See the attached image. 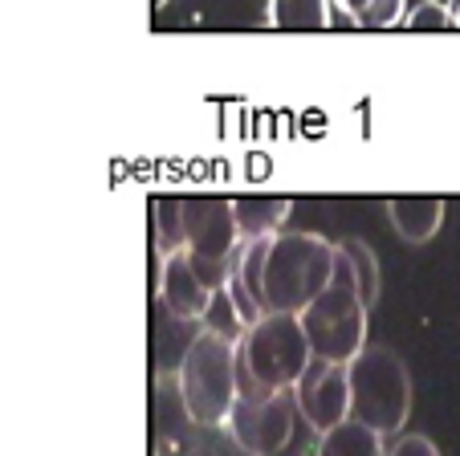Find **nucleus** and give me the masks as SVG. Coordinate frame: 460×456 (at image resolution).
<instances>
[{
  "label": "nucleus",
  "instance_id": "5",
  "mask_svg": "<svg viewBox=\"0 0 460 456\" xmlns=\"http://www.w3.org/2000/svg\"><path fill=\"white\" fill-rule=\"evenodd\" d=\"M180 399L191 424H225L236 399V343L220 330L191 338L180 362Z\"/></svg>",
  "mask_w": 460,
  "mask_h": 456
},
{
  "label": "nucleus",
  "instance_id": "16",
  "mask_svg": "<svg viewBox=\"0 0 460 456\" xmlns=\"http://www.w3.org/2000/svg\"><path fill=\"white\" fill-rule=\"evenodd\" d=\"M408 17V0H367L363 17L355 21L358 29H391V25H403Z\"/></svg>",
  "mask_w": 460,
  "mask_h": 456
},
{
  "label": "nucleus",
  "instance_id": "3",
  "mask_svg": "<svg viewBox=\"0 0 460 456\" xmlns=\"http://www.w3.org/2000/svg\"><path fill=\"white\" fill-rule=\"evenodd\" d=\"M367 314H371V306L363 301L347 261L334 249V277L326 282V290L297 314V318H302L305 346H310V359L342 362V367H347L367 346Z\"/></svg>",
  "mask_w": 460,
  "mask_h": 456
},
{
  "label": "nucleus",
  "instance_id": "11",
  "mask_svg": "<svg viewBox=\"0 0 460 456\" xmlns=\"http://www.w3.org/2000/svg\"><path fill=\"white\" fill-rule=\"evenodd\" d=\"M294 212V200L289 196H241L233 200V216H236V237L244 241H261V237H273L286 224V216Z\"/></svg>",
  "mask_w": 460,
  "mask_h": 456
},
{
  "label": "nucleus",
  "instance_id": "6",
  "mask_svg": "<svg viewBox=\"0 0 460 456\" xmlns=\"http://www.w3.org/2000/svg\"><path fill=\"white\" fill-rule=\"evenodd\" d=\"M183 253L212 293L225 290L241 253L233 200H183Z\"/></svg>",
  "mask_w": 460,
  "mask_h": 456
},
{
  "label": "nucleus",
  "instance_id": "21",
  "mask_svg": "<svg viewBox=\"0 0 460 456\" xmlns=\"http://www.w3.org/2000/svg\"><path fill=\"white\" fill-rule=\"evenodd\" d=\"M151 4H155V9H164V4H167V0H151Z\"/></svg>",
  "mask_w": 460,
  "mask_h": 456
},
{
  "label": "nucleus",
  "instance_id": "18",
  "mask_svg": "<svg viewBox=\"0 0 460 456\" xmlns=\"http://www.w3.org/2000/svg\"><path fill=\"white\" fill-rule=\"evenodd\" d=\"M387 456H440V448H436L428 436H400Z\"/></svg>",
  "mask_w": 460,
  "mask_h": 456
},
{
  "label": "nucleus",
  "instance_id": "8",
  "mask_svg": "<svg viewBox=\"0 0 460 456\" xmlns=\"http://www.w3.org/2000/svg\"><path fill=\"white\" fill-rule=\"evenodd\" d=\"M294 407L302 412V420L314 432H331L342 420H350V383L342 362H318L310 359V367L302 371V379L294 383Z\"/></svg>",
  "mask_w": 460,
  "mask_h": 456
},
{
  "label": "nucleus",
  "instance_id": "20",
  "mask_svg": "<svg viewBox=\"0 0 460 456\" xmlns=\"http://www.w3.org/2000/svg\"><path fill=\"white\" fill-rule=\"evenodd\" d=\"M444 9H448V17H452V29H460V0H448Z\"/></svg>",
  "mask_w": 460,
  "mask_h": 456
},
{
  "label": "nucleus",
  "instance_id": "19",
  "mask_svg": "<svg viewBox=\"0 0 460 456\" xmlns=\"http://www.w3.org/2000/svg\"><path fill=\"white\" fill-rule=\"evenodd\" d=\"M334 4H339L350 21H358V17H363V9H367V0H334Z\"/></svg>",
  "mask_w": 460,
  "mask_h": 456
},
{
  "label": "nucleus",
  "instance_id": "12",
  "mask_svg": "<svg viewBox=\"0 0 460 456\" xmlns=\"http://www.w3.org/2000/svg\"><path fill=\"white\" fill-rule=\"evenodd\" d=\"M314 456H387V448H383L379 432H371L367 424L342 420L339 428L322 432L318 452H314Z\"/></svg>",
  "mask_w": 460,
  "mask_h": 456
},
{
  "label": "nucleus",
  "instance_id": "14",
  "mask_svg": "<svg viewBox=\"0 0 460 456\" xmlns=\"http://www.w3.org/2000/svg\"><path fill=\"white\" fill-rule=\"evenodd\" d=\"M334 249H339V257L347 261V269H350V277H355L363 301L367 306H375V298H379V261H375L371 245H363L358 237H350V241L334 245Z\"/></svg>",
  "mask_w": 460,
  "mask_h": 456
},
{
  "label": "nucleus",
  "instance_id": "4",
  "mask_svg": "<svg viewBox=\"0 0 460 456\" xmlns=\"http://www.w3.org/2000/svg\"><path fill=\"white\" fill-rule=\"evenodd\" d=\"M350 383V420L367 424L383 440L400 436L411 416V375L403 359L387 346H363L347 362Z\"/></svg>",
  "mask_w": 460,
  "mask_h": 456
},
{
  "label": "nucleus",
  "instance_id": "13",
  "mask_svg": "<svg viewBox=\"0 0 460 456\" xmlns=\"http://www.w3.org/2000/svg\"><path fill=\"white\" fill-rule=\"evenodd\" d=\"M270 25L294 33L331 29V0H270Z\"/></svg>",
  "mask_w": 460,
  "mask_h": 456
},
{
  "label": "nucleus",
  "instance_id": "1",
  "mask_svg": "<svg viewBox=\"0 0 460 456\" xmlns=\"http://www.w3.org/2000/svg\"><path fill=\"white\" fill-rule=\"evenodd\" d=\"M310 367V346L297 314H261L236 338V399H265L294 391Z\"/></svg>",
  "mask_w": 460,
  "mask_h": 456
},
{
  "label": "nucleus",
  "instance_id": "10",
  "mask_svg": "<svg viewBox=\"0 0 460 456\" xmlns=\"http://www.w3.org/2000/svg\"><path fill=\"white\" fill-rule=\"evenodd\" d=\"M387 220L408 245H424L440 233L444 200L440 196H391L387 200Z\"/></svg>",
  "mask_w": 460,
  "mask_h": 456
},
{
  "label": "nucleus",
  "instance_id": "2",
  "mask_svg": "<svg viewBox=\"0 0 460 456\" xmlns=\"http://www.w3.org/2000/svg\"><path fill=\"white\" fill-rule=\"evenodd\" d=\"M334 277V245L318 233H278L257 273L261 314H302Z\"/></svg>",
  "mask_w": 460,
  "mask_h": 456
},
{
  "label": "nucleus",
  "instance_id": "17",
  "mask_svg": "<svg viewBox=\"0 0 460 456\" xmlns=\"http://www.w3.org/2000/svg\"><path fill=\"white\" fill-rule=\"evenodd\" d=\"M403 25H408L411 33H452V17L440 0H424L420 9H411L408 17H403Z\"/></svg>",
  "mask_w": 460,
  "mask_h": 456
},
{
  "label": "nucleus",
  "instance_id": "15",
  "mask_svg": "<svg viewBox=\"0 0 460 456\" xmlns=\"http://www.w3.org/2000/svg\"><path fill=\"white\" fill-rule=\"evenodd\" d=\"M155 216V253L172 257L183 249V200H155L151 208Z\"/></svg>",
  "mask_w": 460,
  "mask_h": 456
},
{
  "label": "nucleus",
  "instance_id": "9",
  "mask_svg": "<svg viewBox=\"0 0 460 456\" xmlns=\"http://www.w3.org/2000/svg\"><path fill=\"white\" fill-rule=\"evenodd\" d=\"M159 298H164V306L175 318L196 322L212 310V298H217V293L200 282V273L191 269L188 253L180 249V253H172V257H159Z\"/></svg>",
  "mask_w": 460,
  "mask_h": 456
},
{
  "label": "nucleus",
  "instance_id": "7",
  "mask_svg": "<svg viewBox=\"0 0 460 456\" xmlns=\"http://www.w3.org/2000/svg\"><path fill=\"white\" fill-rule=\"evenodd\" d=\"M294 396L278 391L265 399H233L225 424L249 456H278L294 436Z\"/></svg>",
  "mask_w": 460,
  "mask_h": 456
}]
</instances>
